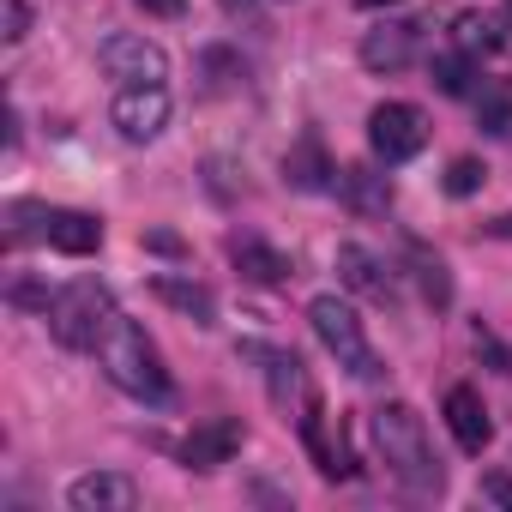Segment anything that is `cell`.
<instances>
[{"label": "cell", "mask_w": 512, "mask_h": 512, "mask_svg": "<svg viewBox=\"0 0 512 512\" xmlns=\"http://www.w3.org/2000/svg\"><path fill=\"white\" fill-rule=\"evenodd\" d=\"M97 368L127 392V398H145V404H169L175 386H169V368L157 356V344L145 338V326H133L127 314L109 320V332L97 338Z\"/></svg>", "instance_id": "1"}, {"label": "cell", "mask_w": 512, "mask_h": 512, "mask_svg": "<svg viewBox=\"0 0 512 512\" xmlns=\"http://www.w3.org/2000/svg\"><path fill=\"white\" fill-rule=\"evenodd\" d=\"M374 446H380L386 470H392L404 488L440 494L446 470H440V458H434V446H428V428H422V416H416L410 404H380V410H374Z\"/></svg>", "instance_id": "2"}, {"label": "cell", "mask_w": 512, "mask_h": 512, "mask_svg": "<svg viewBox=\"0 0 512 512\" xmlns=\"http://www.w3.org/2000/svg\"><path fill=\"white\" fill-rule=\"evenodd\" d=\"M109 320H115V296L97 278H79V284H67L49 302V332L67 350H97V338L109 332Z\"/></svg>", "instance_id": "3"}, {"label": "cell", "mask_w": 512, "mask_h": 512, "mask_svg": "<svg viewBox=\"0 0 512 512\" xmlns=\"http://www.w3.org/2000/svg\"><path fill=\"white\" fill-rule=\"evenodd\" d=\"M308 320H314V338L338 356L344 374H356V380H380V356H374V344H368V332H362V314H356L350 302H338V296H314V302H308Z\"/></svg>", "instance_id": "4"}, {"label": "cell", "mask_w": 512, "mask_h": 512, "mask_svg": "<svg viewBox=\"0 0 512 512\" xmlns=\"http://www.w3.org/2000/svg\"><path fill=\"white\" fill-rule=\"evenodd\" d=\"M97 67H103V79H115L121 91H127V85H163V79H169L163 43H151V37H139V31L103 37V43H97Z\"/></svg>", "instance_id": "5"}, {"label": "cell", "mask_w": 512, "mask_h": 512, "mask_svg": "<svg viewBox=\"0 0 512 512\" xmlns=\"http://www.w3.org/2000/svg\"><path fill=\"white\" fill-rule=\"evenodd\" d=\"M368 145L380 163H410L428 145V115L416 103H380L368 115Z\"/></svg>", "instance_id": "6"}, {"label": "cell", "mask_w": 512, "mask_h": 512, "mask_svg": "<svg viewBox=\"0 0 512 512\" xmlns=\"http://www.w3.org/2000/svg\"><path fill=\"white\" fill-rule=\"evenodd\" d=\"M115 127H121V139H133V145H151L163 127H169V85H127L121 97H115Z\"/></svg>", "instance_id": "7"}, {"label": "cell", "mask_w": 512, "mask_h": 512, "mask_svg": "<svg viewBox=\"0 0 512 512\" xmlns=\"http://www.w3.org/2000/svg\"><path fill=\"white\" fill-rule=\"evenodd\" d=\"M416 49H422V25L386 19V25H374V31L362 37V67H368V73H404V67L416 61Z\"/></svg>", "instance_id": "8"}, {"label": "cell", "mask_w": 512, "mask_h": 512, "mask_svg": "<svg viewBox=\"0 0 512 512\" xmlns=\"http://www.w3.org/2000/svg\"><path fill=\"white\" fill-rule=\"evenodd\" d=\"M67 506L73 512H133L139 506V482L121 476V470H91V476H73Z\"/></svg>", "instance_id": "9"}, {"label": "cell", "mask_w": 512, "mask_h": 512, "mask_svg": "<svg viewBox=\"0 0 512 512\" xmlns=\"http://www.w3.org/2000/svg\"><path fill=\"white\" fill-rule=\"evenodd\" d=\"M241 440H247V428H241L235 416H211V422H199V428L181 440V458H187L193 470H217V464H229V458L241 452Z\"/></svg>", "instance_id": "10"}, {"label": "cell", "mask_w": 512, "mask_h": 512, "mask_svg": "<svg viewBox=\"0 0 512 512\" xmlns=\"http://www.w3.org/2000/svg\"><path fill=\"white\" fill-rule=\"evenodd\" d=\"M338 278H344V290H356L368 302H392V272H386L380 253L362 247V241H344L338 247Z\"/></svg>", "instance_id": "11"}, {"label": "cell", "mask_w": 512, "mask_h": 512, "mask_svg": "<svg viewBox=\"0 0 512 512\" xmlns=\"http://www.w3.org/2000/svg\"><path fill=\"white\" fill-rule=\"evenodd\" d=\"M446 428H452V440L464 452H482L494 440V422H488V404H482L476 386H452L446 392Z\"/></svg>", "instance_id": "12"}, {"label": "cell", "mask_w": 512, "mask_h": 512, "mask_svg": "<svg viewBox=\"0 0 512 512\" xmlns=\"http://www.w3.org/2000/svg\"><path fill=\"white\" fill-rule=\"evenodd\" d=\"M229 260H235V272L247 278V284H290L296 272H290V260L272 247V241H260V235H229Z\"/></svg>", "instance_id": "13"}, {"label": "cell", "mask_w": 512, "mask_h": 512, "mask_svg": "<svg viewBox=\"0 0 512 512\" xmlns=\"http://www.w3.org/2000/svg\"><path fill=\"white\" fill-rule=\"evenodd\" d=\"M332 175H338V163L326 157L320 133H302V139L284 151V181H290L296 193H326V187H332Z\"/></svg>", "instance_id": "14"}, {"label": "cell", "mask_w": 512, "mask_h": 512, "mask_svg": "<svg viewBox=\"0 0 512 512\" xmlns=\"http://www.w3.org/2000/svg\"><path fill=\"white\" fill-rule=\"evenodd\" d=\"M55 253H67V260H85V253L103 247V217L91 211H49V235H43Z\"/></svg>", "instance_id": "15"}, {"label": "cell", "mask_w": 512, "mask_h": 512, "mask_svg": "<svg viewBox=\"0 0 512 512\" xmlns=\"http://www.w3.org/2000/svg\"><path fill=\"white\" fill-rule=\"evenodd\" d=\"M151 296H157L163 308L187 314L193 326H211V320H217V296H211L205 284H187V278H157V284H151Z\"/></svg>", "instance_id": "16"}, {"label": "cell", "mask_w": 512, "mask_h": 512, "mask_svg": "<svg viewBox=\"0 0 512 512\" xmlns=\"http://www.w3.org/2000/svg\"><path fill=\"white\" fill-rule=\"evenodd\" d=\"M452 43H458L464 55H494V49L506 43V19H500V13H458V19H452Z\"/></svg>", "instance_id": "17"}, {"label": "cell", "mask_w": 512, "mask_h": 512, "mask_svg": "<svg viewBox=\"0 0 512 512\" xmlns=\"http://www.w3.org/2000/svg\"><path fill=\"white\" fill-rule=\"evenodd\" d=\"M338 187H344V199L350 205H362V211H386L392 205V187H386V175H374V169H338Z\"/></svg>", "instance_id": "18"}, {"label": "cell", "mask_w": 512, "mask_h": 512, "mask_svg": "<svg viewBox=\"0 0 512 512\" xmlns=\"http://www.w3.org/2000/svg\"><path fill=\"white\" fill-rule=\"evenodd\" d=\"M416 278H422V296H428L434 308H446V302H452V278H446V266H440V260H428L422 247H416Z\"/></svg>", "instance_id": "19"}, {"label": "cell", "mask_w": 512, "mask_h": 512, "mask_svg": "<svg viewBox=\"0 0 512 512\" xmlns=\"http://www.w3.org/2000/svg\"><path fill=\"white\" fill-rule=\"evenodd\" d=\"M434 85H440L446 97H470V61H464V55H440V61H434Z\"/></svg>", "instance_id": "20"}, {"label": "cell", "mask_w": 512, "mask_h": 512, "mask_svg": "<svg viewBox=\"0 0 512 512\" xmlns=\"http://www.w3.org/2000/svg\"><path fill=\"white\" fill-rule=\"evenodd\" d=\"M482 181H488V169H482L476 157H452V169H446V193H452V199H470Z\"/></svg>", "instance_id": "21"}, {"label": "cell", "mask_w": 512, "mask_h": 512, "mask_svg": "<svg viewBox=\"0 0 512 512\" xmlns=\"http://www.w3.org/2000/svg\"><path fill=\"white\" fill-rule=\"evenodd\" d=\"M482 127H488V133H506V127H512V91H494V97L482 103Z\"/></svg>", "instance_id": "22"}, {"label": "cell", "mask_w": 512, "mask_h": 512, "mask_svg": "<svg viewBox=\"0 0 512 512\" xmlns=\"http://www.w3.org/2000/svg\"><path fill=\"white\" fill-rule=\"evenodd\" d=\"M7 43H25L31 37V0H7V31H0Z\"/></svg>", "instance_id": "23"}, {"label": "cell", "mask_w": 512, "mask_h": 512, "mask_svg": "<svg viewBox=\"0 0 512 512\" xmlns=\"http://www.w3.org/2000/svg\"><path fill=\"white\" fill-rule=\"evenodd\" d=\"M145 247H151V253H169V260H181V253H187V241L169 235V229H145Z\"/></svg>", "instance_id": "24"}, {"label": "cell", "mask_w": 512, "mask_h": 512, "mask_svg": "<svg viewBox=\"0 0 512 512\" xmlns=\"http://www.w3.org/2000/svg\"><path fill=\"white\" fill-rule=\"evenodd\" d=\"M476 356H488V362H494V374H512V362H506V350H500V344H494V338H488L482 326H476Z\"/></svg>", "instance_id": "25"}, {"label": "cell", "mask_w": 512, "mask_h": 512, "mask_svg": "<svg viewBox=\"0 0 512 512\" xmlns=\"http://www.w3.org/2000/svg\"><path fill=\"white\" fill-rule=\"evenodd\" d=\"M139 7H145L151 19H181V13H187V0H139Z\"/></svg>", "instance_id": "26"}, {"label": "cell", "mask_w": 512, "mask_h": 512, "mask_svg": "<svg viewBox=\"0 0 512 512\" xmlns=\"http://www.w3.org/2000/svg\"><path fill=\"white\" fill-rule=\"evenodd\" d=\"M482 494L500 500V506H512V476H482Z\"/></svg>", "instance_id": "27"}, {"label": "cell", "mask_w": 512, "mask_h": 512, "mask_svg": "<svg viewBox=\"0 0 512 512\" xmlns=\"http://www.w3.org/2000/svg\"><path fill=\"white\" fill-rule=\"evenodd\" d=\"M362 7H392V0H362Z\"/></svg>", "instance_id": "28"}, {"label": "cell", "mask_w": 512, "mask_h": 512, "mask_svg": "<svg viewBox=\"0 0 512 512\" xmlns=\"http://www.w3.org/2000/svg\"><path fill=\"white\" fill-rule=\"evenodd\" d=\"M506 19H512V0H506Z\"/></svg>", "instance_id": "29"}]
</instances>
